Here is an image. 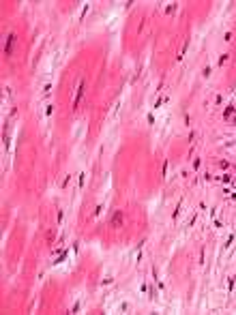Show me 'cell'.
Returning a JSON list of instances; mask_svg holds the SVG:
<instances>
[{
    "mask_svg": "<svg viewBox=\"0 0 236 315\" xmlns=\"http://www.w3.org/2000/svg\"><path fill=\"white\" fill-rule=\"evenodd\" d=\"M120 221H122V214L118 212V217H114V219H112V223H114V225H120Z\"/></svg>",
    "mask_w": 236,
    "mask_h": 315,
    "instance_id": "1",
    "label": "cell"
}]
</instances>
